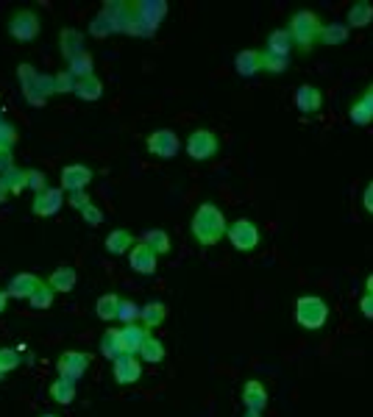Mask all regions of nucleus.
<instances>
[{
    "instance_id": "nucleus-1",
    "label": "nucleus",
    "mask_w": 373,
    "mask_h": 417,
    "mask_svg": "<svg viewBox=\"0 0 373 417\" xmlns=\"http://www.w3.org/2000/svg\"><path fill=\"white\" fill-rule=\"evenodd\" d=\"M189 231H192V236H195L198 245L212 248V245H217V242L226 236L228 222H226V214L220 211V206H214V204H200V206L195 208V214H192Z\"/></svg>"
},
{
    "instance_id": "nucleus-2",
    "label": "nucleus",
    "mask_w": 373,
    "mask_h": 417,
    "mask_svg": "<svg viewBox=\"0 0 373 417\" xmlns=\"http://www.w3.org/2000/svg\"><path fill=\"white\" fill-rule=\"evenodd\" d=\"M321 28H323V22L312 8L293 11V17L287 22V33L293 39V47H298L301 53H309L321 42Z\"/></svg>"
},
{
    "instance_id": "nucleus-3",
    "label": "nucleus",
    "mask_w": 373,
    "mask_h": 417,
    "mask_svg": "<svg viewBox=\"0 0 373 417\" xmlns=\"http://www.w3.org/2000/svg\"><path fill=\"white\" fill-rule=\"evenodd\" d=\"M293 317L307 331H321L329 320V303L318 295H301L293 303Z\"/></svg>"
},
{
    "instance_id": "nucleus-4",
    "label": "nucleus",
    "mask_w": 373,
    "mask_h": 417,
    "mask_svg": "<svg viewBox=\"0 0 373 417\" xmlns=\"http://www.w3.org/2000/svg\"><path fill=\"white\" fill-rule=\"evenodd\" d=\"M6 31L11 39H17L20 45H31L39 33H42V20L36 11L31 8H14L8 14V22H6Z\"/></svg>"
},
{
    "instance_id": "nucleus-5",
    "label": "nucleus",
    "mask_w": 373,
    "mask_h": 417,
    "mask_svg": "<svg viewBox=\"0 0 373 417\" xmlns=\"http://www.w3.org/2000/svg\"><path fill=\"white\" fill-rule=\"evenodd\" d=\"M217 153H220V137L212 128L198 126V128L189 131V137H186V156L192 162H209Z\"/></svg>"
},
{
    "instance_id": "nucleus-6",
    "label": "nucleus",
    "mask_w": 373,
    "mask_h": 417,
    "mask_svg": "<svg viewBox=\"0 0 373 417\" xmlns=\"http://www.w3.org/2000/svg\"><path fill=\"white\" fill-rule=\"evenodd\" d=\"M145 148H148L151 156L170 162V159L179 156V151H182V139H179V134H176L173 128H156V131L148 134Z\"/></svg>"
},
{
    "instance_id": "nucleus-7",
    "label": "nucleus",
    "mask_w": 373,
    "mask_h": 417,
    "mask_svg": "<svg viewBox=\"0 0 373 417\" xmlns=\"http://www.w3.org/2000/svg\"><path fill=\"white\" fill-rule=\"evenodd\" d=\"M226 239L231 242V248H237V250L248 253V250L259 248V242H262V234H259V228H256V222H254V220H248V217H240V220H234V222L228 225V231H226Z\"/></svg>"
},
{
    "instance_id": "nucleus-8",
    "label": "nucleus",
    "mask_w": 373,
    "mask_h": 417,
    "mask_svg": "<svg viewBox=\"0 0 373 417\" xmlns=\"http://www.w3.org/2000/svg\"><path fill=\"white\" fill-rule=\"evenodd\" d=\"M87 370H89V354H84V351H64L56 362L59 379H67L73 384H78Z\"/></svg>"
},
{
    "instance_id": "nucleus-9",
    "label": "nucleus",
    "mask_w": 373,
    "mask_h": 417,
    "mask_svg": "<svg viewBox=\"0 0 373 417\" xmlns=\"http://www.w3.org/2000/svg\"><path fill=\"white\" fill-rule=\"evenodd\" d=\"M293 103H295V109H298L301 114H318V112H323L326 98H323V92H321L318 86L301 84V86L295 89V95H293Z\"/></svg>"
},
{
    "instance_id": "nucleus-10",
    "label": "nucleus",
    "mask_w": 373,
    "mask_h": 417,
    "mask_svg": "<svg viewBox=\"0 0 373 417\" xmlns=\"http://www.w3.org/2000/svg\"><path fill=\"white\" fill-rule=\"evenodd\" d=\"M92 179H95L92 167H87V165H67L61 170V190L64 192H84L92 184Z\"/></svg>"
},
{
    "instance_id": "nucleus-11",
    "label": "nucleus",
    "mask_w": 373,
    "mask_h": 417,
    "mask_svg": "<svg viewBox=\"0 0 373 417\" xmlns=\"http://www.w3.org/2000/svg\"><path fill=\"white\" fill-rule=\"evenodd\" d=\"M64 206V190L61 187H47L45 192H39L36 198H34V204H31V211L36 214V217H53V214H59Z\"/></svg>"
},
{
    "instance_id": "nucleus-12",
    "label": "nucleus",
    "mask_w": 373,
    "mask_h": 417,
    "mask_svg": "<svg viewBox=\"0 0 373 417\" xmlns=\"http://www.w3.org/2000/svg\"><path fill=\"white\" fill-rule=\"evenodd\" d=\"M115 367H112V373H115V381L117 384H137L140 381V376H142V359L140 356H120V359H115L112 362Z\"/></svg>"
},
{
    "instance_id": "nucleus-13",
    "label": "nucleus",
    "mask_w": 373,
    "mask_h": 417,
    "mask_svg": "<svg viewBox=\"0 0 373 417\" xmlns=\"http://www.w3.org/2000/svg\"><path fill=\"white\" fill-rule=\"evenodd\" d=\"M156 253L145 245V242H137L131 250H129V264H131V270L134 273H140V275H154L156 273Z\"/></svg>"
},
{
    "instance_id": "nucleus-14",
    "label": "nucleus",
    "mask_w": 373,
    "mask_h": 417,
    "mask_svg": "<svg viewBox=\"0 0 373 417\" xmlns=\"http://www.w3.org/2000/svg\"><path fill=\"white\" fill-rule=\"evenodd\" d=\"M39 284H42V278H39L36 273H17V275H11L6 292H8V298H14V301H28V298L36 292Z\"/></svg>"
},
{
    "instance_id": "nucleus-15",
    "label": "nucleus",
    "mask_w": 373,
    "mask_h": 417,
    "mask_svg": "<svg viewBox=\"0 0 373 417\" xmlns=\"http://www.w3.org/2000/svg\"><path fill=\"white\" fill-rule=\"evenodd\" d=\"M134 6V14L142 20V22H148L154 31L159 28V22L168 17V3H162V0H137V3H131Z\"/></svg>"
},
{
    "instance_id": "nucleus-16",
    "label": "nucleus",
    "mask_w": 373,
    "mask_h": 417,
    "mask_svg": "<svg viewBox=\"0 0 373 417\" xmlns=\"http://www.w3.org/2000/svg\"><path fill=\"white\" fill-rule=\"evenodd\" d=\"M148 337H151V328H145L140 323H131V326L120 328V340H123V348H126L129 356H140V351H142Z\"/></svg>"
},
{
    "instance_id": "nucleus-17",
    "label": "nucleus",
    "mask_w": 373,
    "mask_h": 417,
    "mask_svg": "<svg viewBox=\"0 0 373 417\" xmlns=\"http://www.w3.org/2000/svg\"><path fill=\"white\" fill-rule=\"evenodd\" d=\"M59 50H61V56L67 61H73L75 56L87 53V47H84V31H78V28H61V33H59Z\"/></svg>"
},
{
    "instance_id": "nucleus-18",
    "label": "nucleus",
    "mask_w": 373,
    "mask_h": 417,
    "mask_svg": "<svg viewBox=\"0 0 373 417\" xmlns=\"http://www.w3.org/2000/svg\"><path fill=\"white\" fill-rule=\"evenodd\" d=\"M242 404H245V412H265L268 407V390L259 379H251L245 381L242 387Z\"/></svg>"
},
{
    "instance_id": "nucleus-19",
    "label": "nucleus",
    "mask_w": 373,
    "mask_h": 417,
    "mask_svg": "<svg viewBox=\"0 0 373 417\" xmlns=\"http://www.w3.org/2000/svg\"><path fill=\"white\" fill-rule=\"evenodd\" d=\"M234 70H237V75H242V78L259 75V73H262V53L254 50V47L240 50V53L234 56Z\"/></svg>"
},
{
    "instance_id": "nucleus-20",
    "label": "nucleus",
    "mask_w": 373,
    "mask_h": 417,
    "mask_svg": "<svg viewBox=\"0 0 373 417\" xmlns=\"http://www.w3.org/2000/svg\"><path fill=\"white\" fill-rule=\"evenodd\" d=\"M134 245H137V242H134V234H131L129 228H115V231H109V236H106V253H112V256H123V253H129Z\"/></svg>"
},
{
    "instance_id": "nucleus-21",
    "label": "nucleus",
    "mask_w": 373,
    "mask_h": 417,
    "mask_svg": "<svg viewBox=\"0 0 373 417\" xmlns=\"http://www.w3.org/2000/svg\"><path fill=\"white\" fill-rule=\"evenodd\" d=\"M265 50L273 53V56H281V59H290L293 53V39L287 33V28H276L268 33V42H265Z\"/></svg>"
},
{
    "instance_id": "nucleus-22",
    "label": "nucleus",
    "mask_w": 373,
    "mask_h": 417,
    "mask_svg": "<svg viewBox=\"0 0 373 417\" xmlns=\"http://www.w3.org/2000/svg\"><path fill=\"white\" fill-rule=\"evenodd\" d=\"M78 284V273L73 267H56L50 275H47V287H53V292H73Z\"/></svg>"
},
{
    "instance_id": "nucleus-23",
    "label": "nucleus",
    "mask_w": 373,
    "mask_h": 417,
    "mask_svg": "<svg viewBox=\"0 0 373 417\" xmlns=\"http://www.w3.org/2000/svg\"><path fill=\"white\" fill-rule=\"evenodd\" d=\"M371 22H373V3H368V0L351 3L349 14H346V25L349 28H368Z\"/></svg>"
},
{
    "instance_id": "nucleus-24",
    "label": "nucleus",
    "mask_w": 373,
    "mask_h": 417,
    "mask_svg": "<svg viewBox=\"0 0 373 417\" xmlns=\"http://www.w3.org/2000/svg\"><path fill=\"white\" fill-rule=\"evenodd\" d=\"M349 33H351V28L346 25V22H323V28H321V45H346L349 42Z\"/></svg>"
},
{
    "instance_id": "nucleus-25",
    "label": "nucleus",
    "mask_w": 373,
    "mask_h": 417,
    "mask_svg": "<svg viewBox=\"0 0 373 417\" xmlns=\"http://www.w3.org/2000/svg\"><path fill=\"white\" fill-rule=\"evenodd\" d=\"M101 354L106 356V359H120V356H126V348H123V340H120V328H109V331H103V337H101Z\"/></svg>"
},
{
    "instance_id": "nucleus-26",
    "label": "nucleus",
    "mask_w": 373,
    "mask_h": 417,
    "mask_svg": "<svg viewBox=\"0 0 373 417\" xmlns=\"http://www.w3.org/2000/svg\"><path fill=\"white\" fill-rule=\"evenodd\" d=\"M140 242H145V245H148L156 256H165V253H170V248H173L170 234H168V231H162V228H151V231H145Z\"/></svg>"
},
{
    "instance_id": "nucleus-27",
    "label": "nucleus",
    "mask_w": 373,
    "mask_h": 417,
    "mask_svg": "<svg viewBox=\"0 0 373 417\" xmlns=\"http://www.w3.org/2000/svg\"><path fill=\"white\" fill-rule=\"evenodd\" d=\"M73 95L81 98V100H101V98H103V81H101L98 75L81 78V81L75 84V92H73Z\"/></svg>"
},
{
    "instance_id": "nucleus-28",
    "label": "nucleus",
    "mask_w": 373,
    "mask_h": 417,
    "mask_svg": "<svg viewBox=\"0 0 373 417\" xmlns=\"http://www.w3.org/2000/svg\"><path fill=\"white\" fill-rule=\"evenodd\" d=\"M67 73L75 78V81H81V78H89V75H95V59H92V53L87 50V53H81V56H75L73 61H67Z\"/></svg>"
},
{
    "instance_id": "nucleus-29",
    "label": "nucleus",
    "mask_w": 373,
    "mask_h": 417,
    "mask_svg": "<svg viewBox=\"0 0 373 417\" xmlns=\"http://www.w3.org/2000/svg\"><path fill=\"white\" fill-rule=\"evenodd\" d=\"M165 317H168V306L162 301H151V303L142 306V317L140 320H142L145 328H156V326L165 323Z\"/></svg>"
},
{
    "instance_id": "nucleus-30",
    "label": "nucleus",
    "mask_w": 373,
    "mask_h": 417,
    "mask_svg": "<svg viewBox=\"0 0 373 417\" xmlns=\"http://www.w3.org/2000/svg\"><path fill=\"white\" fill-rule=\"evenodd\" d=\"M50 398H53L56 404H61V407L73 404V401H75V384L67 381V379H53V381H50Z\"/></svg>"
},
{
    "instance_id": "nucleus-31",
    "label": "nucleus",
    "mask_w": 373,
    "mask_h": 417,
    "mask_svg": "<svg viewBox=\"0 0 373 417\" xmlns=\"http://www.w3.org/2000/svg\"><path fill=\"white\" fill-rule=\"evenodd\" d=\"M117 312H120V298H117L115 292H106V295L98 298L95 314H98L101 320H117Z\"/></svg>"
},
{
    "instance_id": "nucleus-32",
    "label": "nucleus",
    "mask_w": 373,
    "mask_h": 417,
    "mask_svg": "<svg viewBox=\"0 0 373 417\" xmlns=\"http://www.w3.org/2000/svg\"><path fill=\"white\" fill-rule=\"evenodd\" d=\"M165 342L162 340H156V337H148L145 340V345H142V351H140V359L145 362V365H159L162 359H165Z\"/></svg>"
},
{
    "instance_id": "nucleus-33",
    "label": "nucleus",
    "mask_w": 373,
    "mask_h": 417,
    "mask_svg": "<svg viewBox=\"0 0 373 417\" xmlns=\"http://www.w3.org/2000/svg\"><path fill=\"white\" fill-rule=\"evenodd\" d=\"M0 181H3V187L8 190V195H20V192L28 190V187H25V170H20L17 165H14L11 170H6V173L0 176Z\"/></svg>"
},
{
    "instance_id": "nucleus-34",
    "label": "nucleus",
    "mask_w": 373,
    "mask_h": 417,
    "mask_svg": "<svg viewBox=\"0 0 373 417\" xmlns=\"http://www.w3.org/2000/svg\"><path fill=\"white\" fill-rule=\"evenodd\" d=\"M349 120H351L354 126L365 128V126H371L373 123V109L363 100V98H357V100L349 106Z\"/></svg>"
},
{
    "instance_id": "nucleus-35",
    "label": "nucleus",
    "mask_w": 373,
    "mask_h": 417,
    "mask_svg": "<svg viewBox=\"0 0 373 417\" xmlns=\"http://www.w3.org/2000/svg\"><path fill=\"white\" fill-rule=\"evenodd\" d=\"M53 298H56L53 287H47V281H42V284L36 287V292L28 298V303H31V309L42 312V309H50V306H53Z\"/></svg>"
},
{
    "instance_id": "nucleus-36",
    "label": "nucleus",
    "mask_w": 373,
    "mask_h": 417,
    "mask_svg": "<svg viewBox=\"0 0 373 417\" xmlns=\"http://www.w3.org/2000/svg\"><path fill=\"white\" fill-rule=\"evenodd\" d=\"M262 53V73H270V75H284L290 70V59H281V56H273L268 50H259Z\"/></svg>"
},
{
    "instance_id": "nucleus-37",
    "label": "nucleus",
    "mask_w": 373,
    "mask_h": 417,
    "mask_svg": "<svg viewBox=\"0 0 373 417\" xmlns=\"http://www.w3.org/2000/svg\"><path fill=\"white\" fill-rule=\"evenodd\" d=\"M142 317V306L134 303V301H120V312H117V320L123 326H131V323H140Z\"/></svg>"
},
{
    "instance_id": "nucleus-38",
    "label": "nucleus",
    "mask_w": 373,
    "mask_h": 417,
    "mask_svg": "<svg viewBox=\"0 0 373 417\" xmlns=\"http://www.w3.org/2000/svg\"><path fill=\"white\" fill-rule=\"evenodd\" d=\"M89 33L92 36H98V39H106V36H112L115 33V28H112V22H109V17L101 11V14H95L92 20H89Z\"/></svg>"
},
{
    "instance_id": "nucleus-39",
    "label": "nucleus",
    "mask_w": 373,
    "mask_h": 417,
    "mask_svg": "<svg viewBox=\"0 0 373 417\" xmlns=\"http://www.w3.org/2000/svg\"><path fill=\"white\" fill-rule=\"evenodd\" d=\"M75 78L67 73V70H61V73H53V95H67V92H75Z\"/></svg>"
},
{
    "instance_id": "nucleus-40",
    "label": "nucleus",
    "mask_w": 373,
    "mask_h": 417,
    "mask_svg": "<svg viewBox=\"0 0 373 417\" xmlns=\"http://www.w3.org/2000/svg\"><path fill=\"white\" fill-rule=\"evenodd\" d=\"M22 365V356L17 348H0V370L8 376L11 370H17Z\"/></svg>"
},
{
    "instance_id": "nucleus-41",
    "label": "nucleus",
    "mask_w": 373,
    "mask_h": 417,
    "mask_svg": "<svg viewBox=\"0 0 373 417\" xmlns=\"http://www.w3.org/2000/svg\"><path fill=\"white\" fill-rule=\"evenodd\" d=\"M25 187L34 192V195H39V192H45L47 190V176L42 173V170H25Z\"/></svg>"
},
{
    "instance_id": "nucleus-42",
    "label": "nucleus",
    "mask_w": 373,
    "mask_h": 417,
    "mask_svg": "<svg viewBox=\"0 0 373 417\" xmlns=\"http://www.w3.org/2000/svg\"><path fill=\"white\" fill-rule=\"evenodd\" d=\"M17 78H20V86H22V89H28V86H34V84H36L39 73H36V67H34L31 61H20V67H17Z\"/></svg>"
},
{
    "instance_id": "nucleus-43",
    "label": "nucleus",
    "mask_w": 373,
    "mask_h": 417,
    "mask_svg": "<svg viewBox=\"0 0 373 417\" xmlns=\"http://www.w3.org/2000/svg\"><path fill=\"white\" fill-rule=\"evenodd\" d=\"M17 139H20L17 126H14V123H8V120H0V145L14 148V145H17Z\"/></svg>"
},
{
    "instance_id": "nucleus-44",
    "label": "nucleus",
    "mask_w": 373,
    "mask_h": 417,
    "mask_svg": "<svg viewBox=\"0 0 373 417\" xmlns=\"http://www.w3.org/2000/svg\"><path fill=\"white\" fill-rule=\"evenodd\" d=\"M81 217H84V222L87 225H101L103 222V211L95 206V204H89V206L81 211Z\"/></svg>"
},
{
    "instance_id": "nucleus-45",
    "label": "nucleus",
    "mask_w": 373,
    "mask_h": 417,
    "mask_svg": "<svg viewBox=\"0 0 373 417\" xmlns=\"http://www.w3.org/2000/svg\"><path fill=\"white\" fill-rule=\"evenodd\" d=\"M11 167H14V148L0 145V176H3L6 170H11Z\"/></svg>"
},
{
    "instance_id": "nucleus-46",
    "label": "nucleus",
    "mask_w": 373,
    "mask_h": 417,
    "mask_svg": "<svg viewBox=\"0 0 373 417\" xmlns=\"http://www.w3.org/2000/svg\"><path fill=\"white\" fill-rule=\"evenodd\" d=\"M36 86H39V92H42L45 98H50V95H53V75H47V73H39V78H36Z\"/></svg>"
},
{
    "instance_id": "nucleus-47",
    "label": "nucleus",
    "mask_w": 373,
    "mask_h": 417,
    "mask_svg": "<svg viewBox=\"0 0 373 417\" xmlns=\"http://www.w3.org/2000/svg\"><path fill=\"white\" fill-rule=\"evenodd\" d=\"M89 204H92V201H89L87 192H70V206L75 208V211H84Z\"/></svg>"
},
{
    "instance_id": "nucleus-48",
    "label": "nucleus",
    "mask_w": 373,
    "mask_h": 417,
    "mask_svg": "<svg viewBox=\"0 0 373 417\" xmlns=\"http://www.w3.org/2000/svg\"><path fill=\"white\" fill-rule=\"evenodd\" d=\"M360 312H363V317H368V320H373V295H363L360 298Z\"/></svg>"
},
{
    "instance_id": "nucleus-49",
    "label": "nucleus",
    "mask_w": 373,
    "mask_h": 417,
    "mask_svg": "<svg viewBox=\"0 0 373 417\" xmlns=\"http://www.w3.org/2000/svg\"><path fill=\"white\" fill-rule=\"evenodd\" d=\"M363 208H365L368 214H373V181L363 190Z\"/></svg>"
},
{
    "instance_id": "nucleus-50",
    "label": "nucleus",
    "mask_w": 373,
    "mask_h": 417,
    "mask_svg": "<svg viewBox=\"0 0 373 417\" xmlns=\"http://www.w3.org/2000/svg\"><path fill=\"white\" fill-rule=\"evenodd\" d=\"M363 100H365V103L373 109V84H368V89H365V95H363Z\"/></svg>"
},
{
    "instance_id": "nucleus-51",
    "label": "nucleus",
    "mask_w": 373,
    "mask_h": 417,
    "mask_svg": "<svg viewBox=\"0 0 373 417\" xmlns=\"http://www.w3.org/2000/svg\"><path fill=\"white\" fill-rule=\"evenodd\" d=\"M6 303H8V292H6V289H0V312L6 309Z\"/></svg>"
},
{
    "instance_id": "nucleus-52",
    "label": "nucleus",
    "mask_w": 373,
    "mask_h": 417,
    "mask_svg": "<svg viewBox=\"0 0 373 417\" xmlns=\"http://www.w3.org/2000/svg\"><path fill=\"white\" fill-rule=\"evenodd\" d=\"M365 292H368V295H373V273L368 275V278H365Z\"/></svg>"
},
{
    "instance_id": "nucleus-53",
    "label": "nucleus",
    "mask_w": 373,
    "mask_h": 417,
    "mask_svg": "<svg viewBox=\"0 0 373 417\" xmlns=\"http://www.w3.org/2000/svg\"><path fill=\"white\" fill-rule=\"evenodd\" d=\"M6 198H8V190H6L3 181H0V204H6Z\"/></svg>"
},
{
    "instance_id": "nucleus-54",
    "label": "nucleus",
    "mask_w": 373,
    "mask_h": 417,
    "mask_svg": "<svg viewBox=\"0 0 373 417\" xmlns=\"http://www.w3.org/2000/svg\"><path fill=\"white\" fill-rule=\"evenodd\" d=\"M245 417H262V412H245Z\"/></svg>"
},
{
    "instance_id": "nucleus-55",
    "label": "nucleus",
    "mask_w": 373,
    "mask_h": 417,
    "mask_svg": "<svg viewBox=\"0 0 373 417\" xmlns=\"http://www.w3.org/2000/svg\"><path fill=\"white\" fill-rule=\"evenodd\" d=\"M3 114H6V109H3V103H0V120H6V117H3Z\"/></svg>"
},
{
    "instance_id": "nucleus-56",
    "label": "nucleus",
    "mask_w": 373,
    "mask_h": 417,
    "mask_svg": "<svg viewBox=\"0 0 373 417\" xmlns=\"http://www.w3.org/2000/svg\"><path fill=\"white\" fill-rule=\"evenodd\" d=\"M3 379H6V373H3V370H0V381H3Z\"/></svg>"
},
{
    "instance_id": "nucleus-57",
    "label": "nucleus",
    "mask_w": 373,
    "mask_h": 417,
    "mask_svg": "<svg viewBox=\"0 0 373 417\" xmlns=\"http://www.w3.org/2000/svg\"><path fill=\"white\" fill-rule=\"evenodd\" d=\"M42 417H59V415H42Z\"/></svg>"
}]
</instances>
